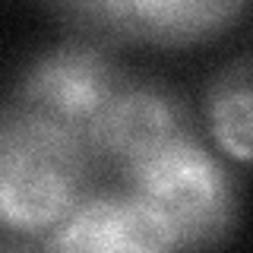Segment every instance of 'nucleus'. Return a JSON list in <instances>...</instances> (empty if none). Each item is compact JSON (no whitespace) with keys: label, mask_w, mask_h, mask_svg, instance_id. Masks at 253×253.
Listing matches in <instances>:
<instances>
[{"label":"nucleus","mask_w":253,"mask_h":253,"mask_svg":"<svg viewBox=\"0 0 253 253\" xmlns=\"http://www.w3.org/2000/svg\"><path fill=\"white\" fill-rule=\"evenodd\" d=\"M92 149L79 133L10 105L0 111V228L51 234L85 200Z\"/></svg>","instance_id":"1"},{"label":"nucleus","mask_w":253,"mask_h":253,"mask_svg":"<svg viewBox=\"0 0 253 253\" xmlns=\"http://www.w3.org/2000/svg\"><path fill=\"white\" fill-rule=\"evenodd\" d=\"M126 190L149 200L171 221L180 250L209 247L231 234L234 184L225 165L193 133L124 168Z\"/></svg>","instance_id":"2"},{"label":"nucleus","mask_w":253,"mask_h":253,"mask_svg":"<svg viewBox=\"0 0 253 253\" xmlns=\"http://www.w3.org/2000/svg\"><path fill=\"white\" fill-rule=\"evenodd\" d=\"M126 73L95 42H63L22 73L13 105L47 117L85 139L92 117L105 108Z\"/></svg>","instance_id":"3"},{"label":"nucleus","mask_w":253,"mask_h":253,"mask_svg":"<svg viewBox=\"0 0 253 253\" xmlns=\"http://www.w3.org/2000/svg\"><path fill=\"white\" fill-rule=\"evenodd\" d=\"M187 133L193 130H190V111L180 95H174L168 85L126 76L105 101V108L92 117L85 142L92 155L130 168L139 158L158 152L171 139Z\"/></svg>","instance_id":"4"},{"label":"nucleus","mask_w":253,"mask_h":253,"mask_svg":"<svg viewBox=\"0 0 253 253\" xmlns=\"http://www.w3.org/2000/svg\"><path fill=\"white\" fill-rule=\"evenodd\" d=\"M42 247L60 253H165L180 250V241L152 203L126 190L85 196Z\"/></svg>","instance_id":"5"},{"label":"nucleus","mask_w":253,"mask_h":253,"mask_svg":"<svg viewBox=\"0 0 253 253\" xmlns=\"http://www.w3.org/2000/svg\"><path fill=\"white\" fill-rule=\"evenodd\" d=\"M206 126L228 158L253 165V54L225 63L209 83Z\"/></svg>","instance_id":"6"},{"label":"nucleus","mask_w":253,"mask_h":253,"mask_svg":"<svg viewBox=\"0 0 253 253\" xmlns=\"http://www.w3.org/2000/svg\"><path fill=\"white\" fill-rule=\"evenodd\" d=\"M247 0H133L142 42L184 47L218 35L237 19Z\"/></svg>","instance_id":"7"}]
</instances>
